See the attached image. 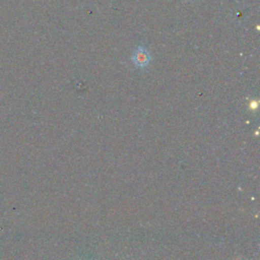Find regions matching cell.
Returning a JSON list of instances; mask_svg holds the SVG:
<instances>
[{
  "label": "cell",
  "instance_id": "cell-1",
  "mask_svg": "<svg viewBox=\"0 0 260 260\" xmlns=\"http://www.w3.org/2000/svg\"><path fill=\"white\" fill-rule=\"evenodd\" d=\"M132 60L133 62L135 63L136 66L138 67H144L146 66L149 61H150V56L148 54V52L143 49V48H138V50L134 53L133 57H132Z\"/></svg>",
  "mask_w": 260,
  "mask_h": 260
}]
</instances>
